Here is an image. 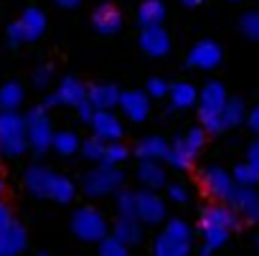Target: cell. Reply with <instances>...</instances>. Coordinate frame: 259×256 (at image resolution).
Returning <instances> with one entry per match:
<instances>
[{
  "label": "cell",
  "mask_w": 259,
  "mask_h": 256,
  "mask_svg": "<svg viewBox=\"0 0 259 256\" xmlns=\"http://www.w3.org/2000/svg\"><path fill=\"white\" fill-rule=\"evenodd\" d=\"M138 183L145 185L148 190H158L165 185V170L155 163V160H140L138 168Z\"/></svg>",
  "instance_id": "d6986e66"
},
{
  "label": "cell",
  "mask_w": 259,
  "mask_h": 256,
  "mask_svg": "<svg viewBox=\"0 0 259 256\" xmlns=\"http://www.w3.org/2000/svg\"><path fill=\"white\" fill-rule=\"evenodd\" d=\"M168 195H170V200H173V203H186V200H188V190H186V185H181V183L170 185Z\"/></svg>",
  "instance_id": "e575fe53"
},
{
  "label": "cell",
  "mask_w": 259,
  "mask_h": 256,
  "mask_svg": "<svg viewBox=\"0 0 259 256\" xmlns=\"http://www.w3.org/2000/svg\"><path fill=\"white\" fill-rule=\"evenodd\" d=\"M56 3H59L61 8H76V6L81 3V0H56Z\"/></svg>",
  "instance_id": "60d3db41"
},
{
  "label": "cell",
  "mask_w": 259,
  "mask_h": 256,
  "mask_svg": "<svg viewBox=\"0 0 259 256\" xmlns=\"http://www.w3.org/2000/svg\"><path fill=\"white\" fill-rule=\"evenodd\" d=\"M51 147L59 152V155H64V158H69V155H74V152H79V147H81V142H79V137H76V132H71V130H61V132H54V140H51Z\"/></svg>",
  "instance_id": "4316f807"
},
{
  "label": "cell",
  "mask_w": 259,
  "mask_h": 256,
  "mask_svg": "<svg viewBox=\"0 0 259 256\" xmlns=\"http://www.w3.org/2000/svg\"><path fill=\"white\" fill-rule=\"evenodd\" d=\"M23 99H26V91L18 81H6L0 86V109L3 112H18Z\"/></svg>",
  "instance_id": "7402d4cb"
},
{
  "label": "cell",
  "mask_w": 259,
  "mask_h": 256,
  "mask_svg": "<svg viewBox=\"0 0 259 256\" xmlns=\"http://www.w3.org/2000/svg\"><path fill=\"white\" fill-rule=\"evenodd\" d=\"M23 119H26V142H28V147L33 152L44 155L51 147V140H54V127H51V119H49L46 109L44 107H31Z\"/></svg>",
  "instance_id": "3957f363"
},
{
  "label": "cell",
  "mask_w": 259,
  "mask_h": 256,
  "mask_svg": "<svg viewBox=\"0 0 259 256\" xmlns=\"http://www.w3.org/2000/svg\"><path fill=\"white\" fill-rule=\"evenodd\" d=\"M3 190H6V180L0 178V195H3Z\"/></svg>",
  "instance_id": "7bdbcfd3"
},
{
  "label": "cell",
  "mask_w": 259,
  "mask_h": 256,
  "mask_svg": "<svg viewBox=\"0 0 259 256\" xmlns=\"http://www.w3.org/2000/svg\"><path fill=\"white\" fill-rule=\"evenodd\" d=\"M140 48H143L148 56L160 59V56H165V54L170 51V36L165 33L163 26H148V28H143V33H140Z\"/></svg>",
  "instance_id": "30bf717a"
},
{
  "label": "cell",
  "mask_w": 259,
  "mask_h": 256,
  "mask_svg": "<svg viewBox=\"0 0 259 256\" xmlns=\"http://www.w3.org/2000/svg\"><path fill=\"white\" fill-rule=\"evenodd\" d=\"M51 79H54L51 66H38V69H36V74H33V84H36L38 89H46V86L51 84Z\"/></svg>",
  "instance_id": "836d02e7"
},
{
  "label": "cell",
  "mask_w": 259,
  "mask_h": 256,
  "mask_svg": "<svg viewBox=\"0 0 259 256\" xmlns=\"http://www.w3.org/2000/svg\"><path fill=\"white\" fill-rule=\"evenodd\" d=\"M104 145H107L104 140H99V137H89V140L81 142V155H84L87 160H92V163H102Z\"/></svg>",
  "instance_id": "4dcf8cb0"
},
{
  "label": "cell",
  "mask_w": 259,
  "mask_h": 256,
  "mask_svg": "<svg viewBox=\"0 0 259 256\" xmlns=\"http://www.w3.org/2000/svg\"><path fill=\"white\" fill-rule=\"evenodd\" d=\"M33 256H49V253H33Z\"/></svg>",
  "instance_id": "f6af8a7d"
},
{
  "label": "cell",
  "mask_w": 259,
  "mask_h": 256,
  "mask_svg": "<svg viewBox=\"0 0 259 256\" xmlns=\"http://www.w3.org/2000/svg\"><path fill=\"white\" fill-rule=\"evenodd\" d=\"M8 41H11V46H18V43H26V41H23V31H21V26H18V21L8 26Z\"/></svg>",
  "instance_id": "d590c367"
},
{
  "label": "cell",
  "mask_w": 259,
  "mask_h": 256,
  "mask_svg": "<svg viewBox=\"0 0 259 256\" xmlns=\"http://www.w3.org/2000/svg\"><path fill=\"white\" fill-rule=\"evenodd\" d=\"M203 183H206V190L211 193V195H216V198H224V195H229V180H226V175L221 173V170H206L203 173Z\"/></svg>",
  "instance_id": "83f0119b"
},
{
  "label": "cell",
  "mask_w": 259,
  "mask_h": 256,
  "mask_svg": "<svg viewBox=\"0 0 259 256\" xmlns=\"http://www.w3.org/2000/svg\"><path fill=\"white\" fill-rule=\"evenodd\" d=\"M117 216L135 218V193L133 190H122L117 195Z\"/></svg>",
  "instance_id": "1f68e13d"
},
{
  "label": "cell",
  "mask_w": 259,
  "mask_h": 256,
  "mask_svg": "<svg viewBox=\"0 0 259 256\" xmlns=\"http://www.w3.org/2000/svg\"><path fill=\"white\" fill-rule=\"evenodd\" d=\"M3 158H6V155H3V150H0V165H3Z\"/></svg>",
  "instance_id": "ee69618b"
},
{
  "label": "cell",
  "mask_w": 259,
  "mask_h": 256,
  "mask_svg": "<svg viewBox=\"0 0 259 256\" xmlns=\"http://www.w3.org/2000/svg\"><path fill=\"white\" fill-rule=\"evenodd\" d=\"M135 155L140 158V160H163L165 155H168V142L163 140V137H145V140H140L138 142V147H135Z\"/></svg>",
  "instance_id": "44dd1931"
},
{
  "label": "cell",
  "mask_w": 259,
  "mask_h": 256,
  "mask_svg": "<svg viewBox=\"0 0 259 256\" xmlns=\"http://www.w3.org/2000/svg\"><path fill=\"white\" fill-rule=\"evenodd\" d=\"M76 112H79V119H81V122H92V117H94V107H92L89 101H81V104L76 107Z\"/></svg>",
  "instance_id": "74e56055"
},
{
  "label": "cell",
  "mask_w": 259,
  "mask_h": 256,
  "mask_svg": "<svg viewBox=\"0 0 259 256\" xmlns=\"http://www.w3.org/2000/svg\"><path fill=\"white\" fill-rule=\"evenodd\" d=\"M221 99H224V91H221L219 84H208L201 94V117H203L208 130H219L216 112L221 109Z\"/></svg>",
  "instance_id": "4fadbf2b"
},
{
  "label": "cell",
  "mask_w": 259,
  "mask_h": 256,
  "mask_svg": "<svg viewBox=\"0 0 259 256\" xmlns=\"http://www.w3.org/2000/svg\"><path fill=\"white\" fill-rule=\"evenodd\" d=\"M188 253H191V228L176 218L155 238L153 256H188Z\"/></svg>",
  "instance_id": "7a4b0ae2"
},
{
  "label": "cell",
  "mask_w": 259,
  "mask_h": 256,
  "mask_svg": "<svg viewBox=\"0 0 259 256\" xmlns=\"http://www.w3.org/2000/svg\"><path fill=\"white\" fill-rule=\"evenodd\" d=\"M71 231H74V236L81 238V241L99 243V241L109 233V223H107V218H104L97 208L84 206V208L74 211V216H71Z\"/></svg>",
  "instance_id": "5b68a950"
},
{
  "label": "cell",
  "mask_w": 259,
  "mask_h": 256,
  "mask_svg": "<svg viewBox=\"0 0 259 256\" xmlns=\"http://www.w3.org/2000/svg\"><path fill=\"white\" fill-rule=\"evenodd\" d=\"M186 140H188V142L198 150V147H201V142H203V132H201V130H191V132L186 135Z\"/></svg>",
  "instance_id": "f35d334b"
},
{
  "label": "cell",
  "mask_w": 259,
  "mask_h": 256,
  "mask_svg": "<svg viewBox=\"0 0 259 256\" xmlns=\"http://www.w3.org/2000/svg\"><path fill=\"white\" fill-rule=\"evenodd\" d=\"M26 246H28V233L18 221H13L6 231H0V256H18L26 251Z\"/></svg>",
  "instance_id": "8fae6325"
},
{
  "label": "cell",
  "mask_w": 259,
  "mask_h": 256,
  "mask_svg": "<svg viewBox=\"0 0 259 256\" xmlns=\"http://www.w3.org/2000/svg\"><path fill=\"white\" fill-rule=\"evenodd\" d=\"M18 26L23 31V41H38L46 31V13L41 8H26L23 16L18 18Z\"/></svg>",
  "instance_id": "2e32d148"
},
{
  "label": "cell",
  "mask_w": 259,
  "mask_h": 256,
  "mask_svg": "<svg viewBox=\"0 0 259 256\" xmlns=\"http://www.w3.org/2000/svg\"><path fill=\"white\" fill-rule=\"evenodd\" d=\"M219 61V48L213 43H198L191 54H188V64L196 69H211Z\"/></svg>",
  "instance_id": "cb8c5ba5"
},
{
  "label": "cell",
  "mask_w": 259,
  "mask_h": 256,
  "mask_svg": "<svg viewBox=\"0 0 259 256\" xmlns=\"http://www.w3.org/2000/svg\"><path fill=\"white\" fill-rule=\"evenodd\" d=\"M163 18H165V6L160 0H145L138 11V23L143 28L148 26H163Z\"/></svg>",
  "instance_id": "603a6c76"
},
{
  "label": "cell",
  "mask_w": 259,
  "mask_h": 256,
  "mask_svg": "<svg viewBox=\"0 0 259 256\" xmlns=\"http://www.w3.org/2000/svg\"><path fill=\"white\" fill-rule=\"evenodd\" d=\"M76 195V188L74 183L66 178V175H59L54 173V180H51V190H49V198L56 200V203H71Z\"/></svg>",
  "instance_id": "d4e9b609"
},
{
  "label": "cell",
  "mask_w": 259,
  "mask_h": 256,
  "mask_svg": "<svg viewBox=\"0 0 259 256\" xmlns=\"http://www.w3.org/2000/svg\"><path fill=\"white\" fill-rule=\"evenodd\" d=\"M0 150L6 158H21L28 150L26 119L18 112H0Z\"/></svg>",
  "instance_id": "6da1fadb"
},
{
  "label": "cell",
  "mask_w": 259,
  "mask_h": 256,
  "mask_svg": "<svg viewBox=\"0 0 259 256\" xmlns=\"http://www.w3.org/2000/svg\"><path fill=\"white\" fill-rule=\"evenodd\" d=\"M56 96H59V104H66V107H79L81 101H87V86H84L79 79L66 76V79L59 84Z\"/></svg>",
  "instance_id": "ac0fdd59"
},
{
  "label": "cell",
  "mask_w": 259,
  "mask_h": 256,
  "mask_svg": "<svg viewBox=\"0 0 259 256\" xmlns=\"http://www.w3.org/2000/svg\"><path fill=\"white\" fill-rule=\"evenodd\" d=\"M183 3H186V6H198L201 0H183Z\"/></svg>",
  "instance_id": "b9f144b4"
},
{
  "label": "cell",
  "mask_w": 259,
  "mask_h": 256,
  "mask_svg": "<svg viewBox=\"0 0 259 256\" xmlns=\"http://www.w3.org/2000/svg\"><path fill=\"white\" fill-rule=\"evenodd\" d=\"M231 226H234V218L224 208H206L201 213V231L206 236V251H203V256H208V251L224 241V236H226V231Z\"/></svg>",
  "instance_id": "8992f818"
},
{
  "label": "cell",
  "mask_w": 259,
  "mask_h": 256,
  "mask_svg": "<svg viewBox=\"0 0 259 256\" xmlns=\"http://www.w3.org/2000/svg\"><path fill=\"white\" fill-rule=\"evenodd\" d=\"M87 101L94 107V112L112 109L119 104V89L114 84H92L87 86Z\"/></svg>",
  "instance_id": "5bb4252c"
},
{
  "label": "cell",
  "mask_w": 259,
  "mask_h": 256,
  "mask_svg": "<svg viewBox=\"0 0 259 256\" xmlns=\"http://www.w3.org/2000/svg\"><path fill=\"white\" fill-rule=\"evenodd\" d=\"M135 218L145 226H158L165 218V206L155 195V190H140L135 193Z\"/></svg>",
  "instance_id": "52a82bcc"
},
{
  "label": "cell",
  "mask_w": 259,
  "mask_h": 256,
  "mask_svg": "<svg viewBox=\"0 0 259 256\" xmlns=\"http://www.w3.org/2000/svg\"><path fill=\"white\" fill-rule=\"evenodd\" d=\"M193 155H196V147L183 137V140H176L170 147H168V155H165V160L176 168V170H186V168H191V163H193Z\"/></svg>",
  "instance_id": "ffe728a7"
},
{
  "label": "cell",
  "mask_w": 259,
  "mask_h": 256,
  "mask_svg": "<svg viewBox=\"0 0 259 256\" xmlns=\"http://www.w3.org/2000/svg\"><path fill=\"white\" fill-rule=\"evenodd\" d=\"M122 180H124V175H122L119 168H114V165H104V163H102V165L92 168V170L84 175L81 188H84V193H87L89 198H104V195L119 190Z\"/></svg>",
  "instance_id": "277c9868"
},
{
  "label": "cell",
  "mask_w": 259,
  "mask_h": 256,
  "mask_svg": "<svg viewBox=\"0 0 259 256\" xmlns=\"http://www.w3.org/2000/svg\"><path fill=\"white\" fill-rule=\"evenodd\" d=\"M26 188L31 195L36 198H49V190H51V180H54V170L44 168V165H31L26 170Z\"/></svg>",
  "instance_id": "9a60e30c"
},
{
  "label": "cell",
  "mask_w": 259,
  "mask_h": 256,
  "mask_svg": "<svg viewBox=\"0 0 259 256\" xmlns=\"http://www.w3.org/2000/svg\"><path fill=\"white\" fill-rule=\"evenodd\" d=\"M92 26H94V31L102 33V36H114V33L122 28V13H119L112 3H104V6H99V8L94 11Z\"/></svg>",
  "instance_id": "7c38bea8"
},
{
  "label": "cell",
  "mask_w": 259,
  "mask_h": 256,
  "mask_svg": "<svg viewBox=\"0 0 259 256\" xmlns=\"http://www.w3.org/2000/svg\"><path fill=\"white\" fill-rule=\"evenodd\" d=\"M112 236L119 238L124 246H135V243H140V241H143L140 221H138V218H130V216H117V223H114Z\"/></svg>",
  "instance_id": "e0dca14e"
},
{
  "label": "cell",
  "mask_w": 259,
  "mask_h": 256,
  "mask_svg": "<svg viewBox=\"0 0 259 256\" xmlns=\"http://www.w3.org/2000/svg\"><path fill=\"white\" fill-rule=\"evenodd\" d=\"M92 130H94V137L104 140V142H114V140H122V122L117 114H112V109H99L94 112L92 117Z\"/></svg>",
  "instance_id": "9c48e42d"
},
{
  "label": "cell",
  "mask_w": 259,
  "mask_h": 256,
  "mask_svg": "<svg viewBox=\"0 0 259 256\" xmlns=\"http://www.w3.org/2000/svg\"><path fill=\"white\" fill-rule=\"evenodd\" d=\"M56 104H59V96L51 94V96H46V101H44L41 107H44V109H51V107H56Z\"/></svg>",
  "instance_id": "ab89813d"
},
{
  "label": "cell",
  "mask_w": 259,
  "mask_h": 256,
  "mask_svg": "<svg viewBox=\"0 0 259 256\" xmlns=\"http://www.w3.org/2000/svg\"><path fill=\"white\" fill-rule=\"evenodd\" d=\"M99 256H130V246H124L119 238L107 233L99 241Z\"/></svg>",
  "instance_id": "f546056e"
},
{
  "label": "cell",
  "mask_w": 259,
  "mask_h": 256,
  "mask_svg": "<svg viewBox=\"0 0 259 256\" xmlns=\"http://www.w3.org/2000/svg\"><path fill=\"white\" fill-rule=\"evenodd\" d=\"M11 223H13V213H11V208H8L6 203H0V231H6Z\"/></svg>",
  "instance_id": "8d00e7d4"
},
{
  "label": "cell",
  "mask_w": 259,
  "mask_h": 256,
  "mask_svg": "<svg viewBox=\"0 0 259 256\" xmlns=\"http://www.w3.org/2000/svg\"><path fill=\"white\" fill-rule=\"evenodd\" d=\"M122 114L130 119V122H145L150 117V96L140 89H127V91H119V104Z\"/></svg>",
  "instance_id": "ba28073f"
},
{
  "label": "cell",
  "mask_w": 259,
  "mask_h": 256,
  "mask_svg": "<svg viewBox=\"0 0 259 256\" xmlns=\"http://www.w3.org/2000/svg\"><path fill=\"white\" fill-rule=\"evenodd\" d=\"M168 96H170V104L173 109H188L193 101H196V89L186 81H178L168 89Z\"/></svg>",
  "instance_id": "484cf974"
},
{
  "label": "cell",
  "mask_w": 259,
  "mask_h": 256,
  "mask_svg": "<svg viewBox=\"0 0 259 256\" xmlns=\"http://www.w3.org/2000/svg\"><path fill=\"white\" fill-rule=\"evenodd\" d=\"M168 81H163V79H150L148 81V86H145V94L150 96V99H163V96H168Z\"/></svg>",
  "instance_id": "d6a6232c"
},
{
  "label": "cell",
  "mask_w": 259,
  "mask_h": 256,
  "mask_svg": "<svg viewBox=\"0 0 259 256\" xmlns=\"http://www.w3.org/2000/svg\"><path fill=\"white\" fill-rule=\"evenodd\" d=\"M127 147L119 142V140H114V142H107L104 145V155H102V163L104 165H114V168H119V163H124L127 160Z\"/></svg>",
  "instance_id": "f1b7e54d"
}]
</instances>
